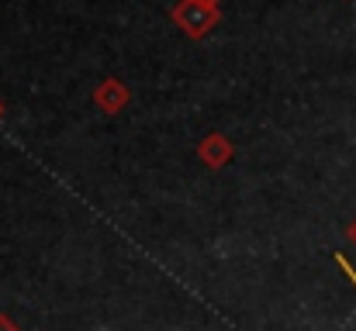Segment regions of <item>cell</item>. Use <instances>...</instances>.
<instances>
[{"label":"cell","mask_w":356,"mask_h":331,"mask_svg":"<svg viewBox=\"0 0 356 331\" xmlns=\"http://www.w3.org/2000/svg\"><path fill=\"white\" fill-rule=\"evenodd\" d=\"M170 17L173 24L187 35V38H208L218 21H222V10L218 7H204V3H194V0H177L170 7Z\"/></svg>","instance_id":"6da1fadb"},{"label":"cell","mask_w":356,"mask_h":331,"mask_svg":"<svg viewBox=\"0 0 356 331\" xmlns=\"http://www.w3.org/2000/svg\"><path fill=\"white\" fill-rule=\"evenodd\" d=\"M197 159L208 166V169H225L232 159H236V145L222 135V131H211L197 142Z\"/></svg>","instance_id":"7a4b0ae2"},{"label":"cell","mask_w":356,"mask_h":331,"mask_svg":"<svg viewBox=\"0 0 356 331\" xmlns=\"http://www.w3.org/2000/svg\"><path fill=\"white\" fill-rule=\"evenodd\" d=\"M94 104L104 110V114H121V110L131 104V90H128L124 80L108 76V80H101V83L94 87Z\"/></svg>","instance_id":"3957f363"},{"label":"cell","mask_w":356,"mask_h":331,"mask_svg":"<svg viewBox=\"0 0 356 331\" xmlns=\"http://www.w3.org/2000/svg\"><path fill=\"white\" fill-rule=\"evenodd\" d=\"M336 262H339V266H343V269H346V276H350V280H353V283H356V273H353V266H350V262H346V259H343V255H336Z\"/></svg>","instance_id":"277c9868"},{"label":"cell","mask_w":356,"mask_h":331,"mask_svg":"<svg viewBox=\"0 0 356 331\" xmlns=\"http://www.w3.org/2000/svg\"><path fill=\"white\" fill-rule=\"evenodd\" d=\"M0 331H17V325H14L10 318H3V314H0Z\"/></svg>","instance_id":"5b68a950"},{"label":"cell","mask_w":356,"mask_h":331,"mask_svg":"<svg viewBox=\"0 0 356 331\" xmlns=\"http://www.w3.org/2000/svg\"><path fill=\"white\" fill-rule=\"evenodd\" d=\"M194 3H204V7H218L222 0H194Z\"/></svg>","instance_id":"8992f818"},{"label":"cell","mask_w":356,"mask_h":331,"mask_svg":"<svg viewBox=\"0 0 356 331\" xmlns=\"http://www.w3.org/2000/svg\"><path fill=\"white\" fill-rule=\"evenodd\" d=\"M346 235H350V241H353V245H356V221H353V224H350V231H346Z\"/></svg>","instance_id":"52a82bcc"},{"label":"cell","mask_w":356,"mask_h":331,"mask_svg":"<svg viewBox=\"0 0 356 331\" xmlns=\"http://www.w3.org/2000/svg\"><path fill=\"white\" fill-rule=\"evenodd\" d=\"M0 117H3V101H0Z\"/></svg>","instance_id":"ba28073f"}]
</instances>
